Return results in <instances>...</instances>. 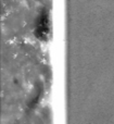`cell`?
<instances>
[{
  "label": "cell",
  "mask_w": 114,
  "mask_h": 124,
  "mask_svg": "<svg viewBox=\"0 0 114 124\" xmlns=\"http://www.w3.org/2000/svg\"><path fill=\"white\" fill-rule=\"evenodd\" d=\"M48 28H49V22H48V15L46 13H43L41 16L39 17L38 24H37V31L40 34V36L47 34Z\"/></svg>",
  "instance_id": "obj_1"
}]
</instances>
